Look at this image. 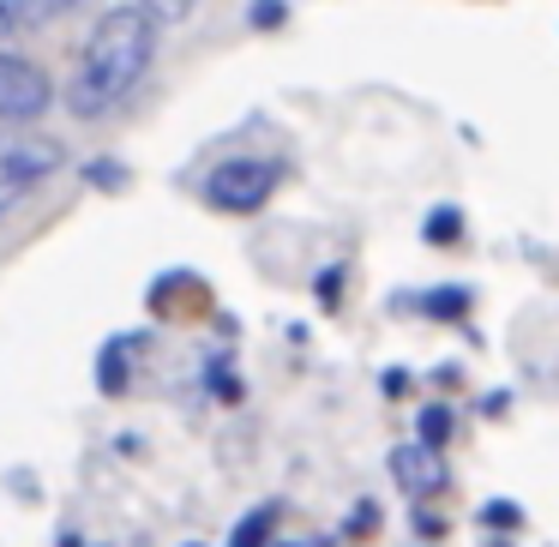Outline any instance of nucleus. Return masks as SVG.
Instances as JSON below:
<instances>
[{"mask_svg": "<svg viewBox=\"0 0 559 547\" xmlns=\"http://www.w3.org/2000/svg\"><path fill=\"white\" fill-rule=\"evenodd\" d=\"M253 25H283V7H277V0H259V7H253Z\"/></svg>", "mask_w": 559, "mask_h": 547, "instance_id": "12", "label": "nucleus"}, {"mask_svg": "<svg viewBox=\"0 0 559 547\" xmlns=\"http://www.w3.org/2000/svg\"><path fill=\"white\" fill-rule=\"evenodd\" d=\"M271 530H277V506H259V511H247V518H241V530H235L229 547H265Z\"/></svg>", "mask_w": 559, "mask_h": 547, "instance_id": "7", "label": "nucleus"}, {"mask_svg": "<svg viewBox=\"0 0 559 547\" xmlns=\"http://www.w3.org/2000/svg\"><path fill=\"white\" fill-rule=\"evenodd\" d=\"M427 241H457V211H433L427 217Z\"/></svg>", "mask_w": 559, "mask_h": 547, "instance_id": "10", "label": "nucleus"}, {"mask_svg": "<svg viewBox=\"0 0 559 547\" xmlns=\"http://www.w3.org/2000/svg\"><path fill=\"white\" fill-rule=\"evenodd\" d=\"M391 475H397V487H403V494H415V499L445 487V463H439L433 445H403V451H391Z\"/></svg>", "mask_w": 559, "mask_h": 547, "instance_id": "5", "label": "nucleus"}, {"mask_svg": "<svg viewBox=\"0 0 559 547\" xmlns=\"http://www.w3.org/2000/svg\"><path fill=\"white\" fill-rule=\"evenodd\" d=\"M445 433H451V415H445V409H427V415H421V445L439 451V445H445Z\"/></svg>", "mask_w": 559, "mask_h": 547, "instance_id": "9", "label": "nucleus"}, {"mask_svg": "<svg viewBox=\"0 0 559 547\" xmlns=\"http://www.w3.org/2000/svg\"><path fill=\"white\" fill-rule=\"evenodd\" d=\"M55 103V85L37 61H19V55H0V121H37L43 109Z\"/></svg>", "mask_w": 559, "mask_h": 547, "instance_id": "4", "label": "nucleus"}, {"mask_svg": "<svg viewBox=\"0 0 559 547\" xmlns=\"http://www.w3.org/2000/svg\"><path fill=\"white\" fill-rule=\"evenodd\" d=\"M277 163H259V157H235V163H217V169L205 175V199L217 211H259L271 193H277Z\"/></svg>", "mask_w": 559, "mask_h": 547, "instance_id": "3", "label": "nucleus"}, {"mask_svg": "<svg viewBox=\"0 0 559 547\" xmlns=\"http://www.w3.org/2000/svg\"><path fill=\"white\" fill-rule=\"evenodd\" d=\"M469 307V295L463 289H439V295H427V313H463Z\"/></svg>", "mask_w": 559, "mask_h": 547, "instance_id": "11", "label": "nucleus"}, {"mask_svg": "<svg viewBox=\"0 0 559 547\" xmlns=\"http://www.w3.org/2000/svg\"><path fill=\"white\" fill-rule=\"evenodd\" d=\"M151 55H157V25H151L139 7H115V13L97 19L85 43V61H79L73 85H67V103L79 115H103L127 97V91L145 79Z\"/></svg>", "mask_w": 559, "mask_h": 547, "instance_id": "1", "label": "nucleus"}, {"mask_svg": "<svg viewBox=\"0 0 559 547\" xmlns=\"http://www.w3.org/2000/svg\"><path fill=\"white\" fill-rule=\"evenodd\" d=\"M55 169H61V145H55V139L7 127V133H0V211H13L19 199L37 181H49Z\"/></svg>", "mask_w": 559, "mask_h": 547, "instance_id": "2", "label": "nucleus"}, {"mask_svg": "<svg viewBox=\"0 0 559 547\" xmlns=\"http://www.w3.org/2000/svg\"><path fill=\"white\" fill-rule=\"evenodd\" d=\"M139 13H145L151 25H181V19L193 13V0H139Z\"/></svg>", "mask_w": 559, "mask_h": 547, "instance_id": "8", "label": "nucleus"}, {"mask_svg": "<svg viewBox=\"0 0 559 547\" xmlns=\"http://www.w3.org/2000/svg\"><path fill=\"white\" fill-rule=\"evenodd\" d=\"M79 0H0V31H43L67 19Z\"/></svg>", "mask_w": 559, "mask_h": 547, "instance_id": "6", "label": "nucleus"}]
</instances>
